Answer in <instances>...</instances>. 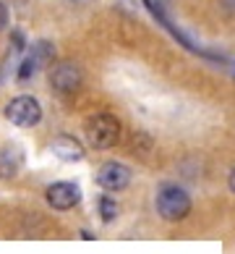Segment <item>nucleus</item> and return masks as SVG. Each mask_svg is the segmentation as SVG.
I'll list each match as a JSON object with an SVG mask.
<instances>
[{
    "mask_svg": "<svg viewBox=\"0 0 235 254\" xmlns=\"http://www.w3.org/2000/svg\"><path fill=\"white\" fill-rule=\"evenodd\" d=\"M50 149H52L55 157L63 160V163H76V160L84 157V147H81L73 136H58V139L50 144Z\"/></svg>",
    "mask_w": 235,
    "mask_h": 254,
    "instance_id": "obj_8",
    "label": "nucleus"
},
{
    "mask_svg": "<svg viewBox=\"0 0 235 254\" xmlns=\"http://www.w3.org/2000/svg\"><path fill=\"white\" fill-rule=\"evenodd\" d=\"M97 184L105 191H123L131 184V168L123 163H105L97 171Z\"/></svg>",
    "mask_w": 235,
    "mask_h": 254,
    "instance_id": "obj_6",
    "label": "nucleus"
},
{
    "mask_svg": "<svg viewBox=\"0 0 235 254\" xmlns=\"http://www.w3.org/2000/svg\"><path fill=\"white\" fill-rule=\"evenodd\" d=\"M52 58V48L47 42H40V45H34V50L24 58V63H21V68H18V79L21 81H26V79H32L37 71L42 68V65Z\"/></svg>",
    "mask_w": 235,
    "mask_h": 254,
    "instance_id": "obj_7",
    "label": "nucleus"
},
{
    "mask_svg": "<svg viewBox=\"0 0 235 254\" xmlns=\"http://www.w3.org/2000/svg\"><path fill=\"white\" fill-rule=\"evenodd\" d=\"M5 24H8V11H5V5L0 3V32L5 29Z\"/></svg>",
    "mask_w": 235,
    "mask_h": 254,
    "instance_id": "obj_11",
    "label": "nucleus"
},
{
    "mask_svg": "<svg viewBox=\"0 0 235 254\" xmlns=\"http://www.w3.org/2000/svg\"><path fill=\"white\" fill-rule=\"evenodd\" d=\"M222 5H225V8H228V11H230V13H235V0H222Z\"/></svg>",
    "mask_w": 235,
    "mask_h": 254,
    "instance_id": "obj_13",
    "label": "nucleus"
},
{
    "mask_svg": "<svg viewBox=\"0 0 235 254\" xmlns=\"http://www.w3.org/2000/svg\"><path fill=\"white\" fill-rule=\"evenodd\" d=\"M24 163V155H21V149H18L16 144H8L0 149V176L3 178H11L18 173V168H21Z\"/></svg>",
    "mask_w": 235,
    "mask_h": 254,
    "instance_id": "obj_9",
    "label": "nucleus"
},
{
    "mask_svg": "<svg viewBox=\"0 0 235 254\" xmlns=\"http://www.w3.org/2000/svg\"><path fill=\"white\" fill-rule=\"evenodd\" d=\"M157 212L162 215L165 220H170V223L183 220L186 215L191 212V196H188L181 186H175V184L159 186V191H157Z\"/></svg>",
    "mask_w": 235,
    "mask_h": 254,
    "instance_id": "obj_2",
    "label": "nucleus"
},
{
    "mask_svg": "<svg viewBox=\"0 0 235 254\" xmlns=\"http://www.w3.org/2000/svg\"><path fill=\"white\" fill-rule=\"evenodd\" d=\"M115 215H118L115 199H112V196H99V218L105 223H112V220H115Z\"/></svg>",
    "mask_w": 235,
    "mask_h": 254,
    "instance_id": "obj_10",
    "label": "nucleus"
},
{
    "mask_svg": "<svg viewBox=\"0 0 235 254\" xmlns=\"http://www.w3.org/2000/svg\"><path fill=\"white\" fill-rule=\"evenodd\" d=\"M5 118L11 121L13 126H18V128H32V126H37L42 121V108H40V102H37L34 97L21 95V97L8 102Z\"/></svg>",
    "mask_w": 235,
    "mask_h": 254,
    "instance_id": "obj_3",
    "label": "nucleus"
},
{
    "mask_svg": "<svg viewBox=\"0 0 235 254\" xmlns=\"http://www.w3.org/2000/svg\"><path fill=\"white\" fill-rule=\"evenodd\" d=\"M45 196H47V204H50L52 210L65 212V210H71V207H76L81 202V189L71 181H58L45 191Z\"/></svg>",
    "mask_w": 235,
    "mask_h": 254,
    "instance_id": "obj_5",
    "label": "nucleus"
},
{
    "mask_svg": "<svg viewBox=\"0 0 235 254\" xmlns=\"http://www.w3.org/2000/svg\"><path fill=\"white\" fill-rule=\"evenodd\" d=\"M81 79H84L81 68L76 63H71V61H60V63H55L50 68V87L55 92H60V95L76 92L81 87Z\"/></svg>",
    "mask_w": 235,
    "mask_h": 254,
    "instance_id": "obj_4",
    "label": "nucleus"
},
{
    "mask_svg": "<svg viewBox=\"0 0 235 254\" xmlns=\"http://www.w3.org/2000/svg\"><path fill=\"white\" fill-rule=\"evenodd\" d=\"M233 76H235V63H233Z\"/></svg>",
    "mask_w": 235,
    "mask_h": 254,
    "instance_id": "obj_14",
    "label": "nucleus"
},
{
    "mask_svg": "<svg viewBox=\"0 0 235 254\" xmlns=\"http://www.w3.org/2000/svg\"><path fill=\"white\" fill-rule=\"evenodd\" d=\"M228 186H230V191L235 194V168L230 171V176H228Z\"/></svg>",
    "mask_w": 235,
    "mask_h": 254,
    "instance_id": "obj_12",
    "label": "nucleus"
},
{
    "mask_svg": "<svg viewBox=\"0 0 235 254\" xmlns=\"http://www.w3.org/2000/svg\"><path fill=\"white\" fill-rule=\"evenodd\" d=\"M84 131H87V142L94 149H110L120 139V121L110 113H97L87 121Z\"/></svg>",
    "mask_w": 235,
    "mask_h": 254,
    "instance_id": "obj_1",
    "label": "nucleus"
}]
</instances>
